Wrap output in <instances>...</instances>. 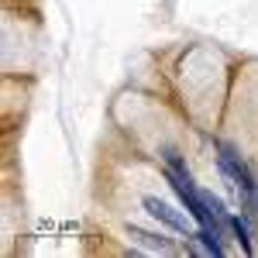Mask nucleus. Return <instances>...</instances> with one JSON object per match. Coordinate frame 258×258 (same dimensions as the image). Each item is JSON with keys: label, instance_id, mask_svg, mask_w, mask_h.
Returning <instances> with one entry per match:
<instances>
[{"label": "nucleus", "instance_id": "nucleus-1", "mask_svg": "<svg viewBox=\"0 0 258 258\" xmlns=\"http://www.w3.org/2000/svg\"><path fill=\"white\" fill-rule=\"evenodd\" d=\"M145 210H148V214H152L155 220H162L165 227H172L176 234H186V241H189L193 234H197V231H189L186 217H182L179 210H172V207H169L165 200H159V197H145Z\"/></svg>", "mask_w": 258, "mask_h": 258}, {"label": "nucleus", "instance_id": "nucleus-2", "mask_svg": "<svg viewBox=\"0 0 258 258\" xmlns=\"http://www.w3.org/2000/svg\"><path fill=\"white\" fill-rule=\"evenodd\" d=\"M127 234H131V241H138V244L159 251V255H172V251H176V244H172L169 238H162V234H148V231H141V227H131Z\"/></svg>", "mask_w": 258, "mask_h": 258}, {"label": "nucleus", "instance_id": "nucleus-3", "mask_svg": "<svg viewBox=\"0 0 258 258\" xmlns=\"http://www.w3.org/2000/svg\"><path fill=\"white\" fill-rule=\"evenodd\" d=\"M231 231L238 234V241H241V251H244V255H251V231H248V220L231 217Z\"/></svg>", "mask_w": 258, "mask_h": 258}]
</instances>
